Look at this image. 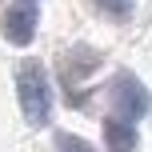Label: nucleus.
<instances>
[{
	"label": "nucleus",
	"instance_id": "39448f33",
	"mask_svg": "<svg viewBox=\"0 0 152 152\" xmlns=\"http://www.w3.org/2000/svg\"><path fill=\"white\" fill-rule=\"evenodd\" d=\"M136 124H128V120H116V116H108L104 120V144L108 152H136Z\"/></svg>",
	"mask_w": 152,
	"mask_h": 152
},
{
	"label": "nucleus",
	"instance_id": "f257e3e1",
	"mask_svg": "<svg viewBox=\"0 0 152 152\" xmlns=\"http://www.w3.org/2000/svg\"><path fill=\"white\" fill-rule=\"evenodd\" d=\"M16 96H20V112L32 128H44L52 120V80L40 60H20L16 64Z\"/></svg>",
	"mask_w": 152,
	"mask_h": 152
},
{
	"label": "nucleus",
	"instance_id": "20e7f679",
	"mask_svg": "<svg viewBox=\"0 0 152 152\" xmlns=\"http://www.w3.org/2000/svg\"><path fill=\"white\" fill-rule=\"evenodd\" d=\"M60 68H64V84H68V92H72L80 80H88V76L100 68V52H96V48H84V44H80V48H72V52H64Z\"/></svg>",
	"mask_w": 152,
	"mask_h": 152
},
{
	"label": "nucleus",
	"instance_id": "0eeeda50",
	"mask_svg": "<svg viewBox=\"0 0 152 152\" xmlns=\"http://www.w3.org/2000/svg\"><path fill=\"white\" fill-rule=\"evenodd\" d=\"M56 152H96V148H92L88 140L72 136V132H60V136H56Z\"/></svg>",
	"mask_w": 152,
	"mask_h": 152
},
{
	"label": "nucleus",
	"instance_id": "7ed1b4c3",
	"mask_svg": "<svg viewBox=\"0 0 152 152\" xmlns=\"http://www.w3.org/2000/svg\"><path fill=\"white\" fill-rule=\"evenodd\" d=\"M40 20V0H12L4 12V40L8 44H32Z\"/></svg>",
	"mask_w": 152,
	"mask_h": 152
},
{
	"label": "nucleus",
	"instance_id": "423d86ee",
	"mask_svg": "<svg viewBox=\"0 0 152 152\" xmlns=\"http://www.w3.org/2000/svg\"><path fill=\"white\" fill-rule=\"evenodd\" d=\"M96 8L112 20H128L132 16V0H96Z\"/></svg>",
	"mask_w": 152,
	"mask_h": 152
},
{
	"label": "nucleus",
	"instance_id": "f03ea898",
	"mask_svg": "<svg viewBox=\"0 0 152 152\" xmlns=\"http://www.w3.org/2000/svg\"><path fill=\"white\" fill-rule=\"evenodd\" d=\"M108 100H112V108H116V120H128V124L144 120V116L152 112V92H148L132 72H116V76H112V84H108Z\"/></svg>",
	"mask_w": 152,
	"mask_h": 152
}]
</instances>
